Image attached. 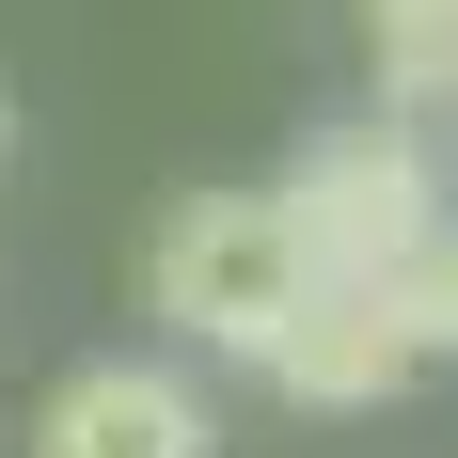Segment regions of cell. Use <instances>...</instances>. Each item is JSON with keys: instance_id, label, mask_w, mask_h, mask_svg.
Here are the masks:
<instances>
[{"instance_id": "obj_4", "label": "cell", "mask_w": 458, "mask_h": 458, "mask_svg": "<svg viewBox=\"0 0 458 458\" xmlns=\"http://www.w3.org/2000/svg\"><path fill=\"white\" fill-rule=\"evenodd\" d=\"M253 379H269L284 411H395L427 379V348H411V317H395L379 284H317V301L253 348Z\"/></svg>"}, {"instance_id": "obj_6", "label": "cell", "mask_w": 458, "mask_h": 458, "mask_svg": "<svg viewBox=\"0 0 458 458\" xmlns=\"http://www.w3.org/2000/svg\"><path fill=\"white\" fill-rule=\"evenodd\" d=\"M379 301L411 317V348H427V364H458V206L411 237V253H395V284H379Z\"/></svg>"}, {"instance_id": "obj_5", "label": "cell", "mask_w": 458, "mask_h": 458, "mask_svg": "<svg viewBox=\"0 0 458 458\" xmlns=\"http://www.w3.org/2000/svg\"><path fill=\"white\" fill-rule=\"evenodd\" d=\"M348 16H364L379 111H427V127H443L458 111V0H348Z\"/></svg>"}, {"instance_id": "obj_7", "label": "cell", "mask_w": 458, "mask_h": 458, "mask_svg": "<svg viewBox=\"0 0 458 458\" xmlns=\"http://www.w3.org/2000/svg\"><path fill=\"white\" fill-rule=\"evenodd\" d=\"M443 174H458V111H443Z\"/></svg>"}, {"instance_id": "obj_8", "label": "cell", "mask_w": 458, "mask_h": 458, "mask_svg": "<svg viewBox=\"0 0 458 458\" xmlns=\"http://www.w3.org/2000/svg\"><path fill=\"white\" fill-rule=\"evenodd\" d=\"M0 158H16V111H0Z\"/></svg>"}, {"instance_id": "obj_1", "label": "cell", "mask_w": 458, "mask_h": 458, "mask_svg": "<svg viewBox=\"0 0 458 458\" xmlns=\"http://www.w3.org/2000/svg\"><path fill=\"white\" fill-rule=\"evenodd\" d=\"M142 301H158V332H174L190 364H253L317 301V253L284 222V190H190L174 222H158V253H142Z\"/></svg>"}, {"instance_id": "obj_2", "label": "cell", "mask_w": 458, "mask_h": 458, "mask_svg": "<svg viewBox=\"0 0 458 458\" xmlns=\"http://www.w3.org/2000/svg\"><path fill=\"white\" fill-rule=\"evenodd\" d=\"M269 190H284V222H301V253H317V284H395V253L458 206L443 127H427V111H379V95L348 127H317Z\"/></svg>"}, {"instance_id": "obj_3", "label": "cell", "mask_w": 458, "mask_h": 458, "mask_svg": "<svg viewBox=\"0 0 458 458\" xmlns=\"http://www.w3.org/2000/svg\"><path fill=\"white\" fill-rule=\"evenodd\" d=\"M32 458H222V411H206V379H190V364H158V348H111V364L47 379Z\"/></svg>"}]
</instances>
